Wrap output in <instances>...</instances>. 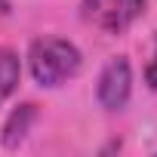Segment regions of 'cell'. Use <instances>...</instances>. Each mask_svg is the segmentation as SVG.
I'll list each match as a JSON object with an SVG mask.
<instances>
[{"mask_svg": "<svg viewBox=\"0 0 157 157\" xmlns=\"http://www.w3.org/2000/svg\"><path fill=\"white\" fill-rule=\"evenodd\" d=\"M19 77H22V62L13 49H0V102L10 99L19 86Z\"/></svg>", "mask_w": 157, "mask_h": 157, "instance_id": "cell-5", "label": "cell"}, {"mask_svg": "<svg viewBox=\"0 0 157 157\" xmlns=\"http://www.w3.org/2000/svg\"><path fill=\"white\" fill-rule=\"evenodd\" d=\"M80 62H83L80 49L71 40H62V37H40L28 49L31 77L46 90H56V86L68 83L80 71Z\"/></svg>", "mask_w": 157, "mask_h": 157, "instance_id": "cell-1", "label": "cell"}, {"mask_svg": "<svg viewBox=\"0 0 157 157\" xmlns=\"http://www.w3.org/2000/svg\"><path fill=\"white\" fill-rule=\"evenodd\" d=\"M129 90H132V71L129 62L123 56L111 59L102 74H99V83H96V99L105 111H123L129 102Z\"/></svg>", "mask_w": 157, "mask_h": 157, "instance_id": "cell-3", "label": "cell"}, {"mask_svg": "<svg viewBox=\"0 0 157 157\" xmlns=\"http://www.w3.org/2000/svg\"><path fill=\"white\" fill-rule=\"evenodd\" d=\"M145 80L151 90H157V40H154V49H151V59H148V68H145Z\"/></svg>", "mask_w": 157, "mask_h": 157, "instance_id": "cell-6", "label": "cell"}, {"mask_svg": "<svg viewBox=\"0 0 157 157\" xmlns=\"http://www.w3.org/2000/svg\"><path fill=\"white\" fill-rule=\"evenodd\" d=\"M80 13L93 28L105 34H123L145 13V0H83Z\"/></svg>", "mask_w": 157, "mask_h": 157, "instance_id": "cell-2", "label": "cell"}, {"mask_svg": "<svg viewBox=\"0 0 157 157\" xmlns=\"http://www.w3.org/2000/svg\"><path fill=\"white\" fill-rule=\"evenodd\" d=\"M34 120H37V105H31V102L19 105V108H16V111L6 117L3 132H0V142H3L6 148H19V142H22V139L31 132Z\"/></svg>", "mask_w": 157, "mask_h": 157, "instance_id": "cell-4", "label": "cell"}, {"mask_svg": "<svg viewBox=\"0 0 157 157\" xmlns=\"http://www.w3.org/2000/svg\"><path fill=\"white\" fill-rule=\"evenodd\" d=\"M6 10H10V6H6V0H0V16H3Z\"/></svg>", "mask_w": 157, "mask_h": 157, "instance_id": "cell-7", "label": "cell"}]
</instances>
